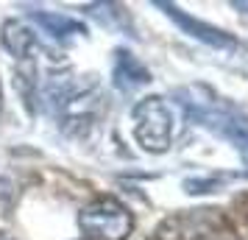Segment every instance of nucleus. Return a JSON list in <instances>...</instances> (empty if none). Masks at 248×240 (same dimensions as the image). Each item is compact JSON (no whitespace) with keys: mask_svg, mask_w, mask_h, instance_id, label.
I'll use <instances>...</instances> for the list:
<instances>
[{"mask_svg":"<svg viewBox=\"0 0 248 240\" xmlns=\"http://www.w3.org/2000/svg\"><path fill=\"white\" fill-rule=\"evenodd\" d=\"M179 103L190 112L192 120L215 131L217 137L234 143L240 151H248V114L234 109L232 103L217 98L206 87H187L179 92Z\"/></svg>","mask_w":248,"mask_h":240,"instance_id":"obj_1","label":"nucleus"},{"mask_svg":"<svg viewBox=\"0 0 248 240\" xmlns=\"http://www.w3.org/2000/svg\"><path fill=\"white\" fill-rule=\"evenodd\" d=\"M78 229L90 240H125L134 232V215L123 201L103 195L78 212Z\"/></svg>","mask_w":248,"mask_h":240,"instance_id":"obj_2","label":"nucleus"},{"mask_svg":"<svg viewBox=\"0 0 248 240\" xmlns=\"http://www.w3.org/2000/svg\"><path fill=\"white\" fill-rule=\"evenodd\" d=\"M134 120V140L137 145L148 154H165L173 143V112L165 98L148 95L142 101H137L131 109Z\"/></svg>","mask_w":248,"mask_h":240,"instance_id":"obj_3","label":"nucleus"},{"mask_svg":"<svg viewBox=\"0 0 248 240\" xmlns=\"http://www.w3.org/2000/svg\"><path fill=\"white\" fill-rule=\"evenodd\" d=\"M103 109V92L98 90V81L95 76H87L84 84H81L78 90L70 95L64 106L59 109V120H62V131L64 134H73V137H78L81 131H87V128L95 126V120H98V114Z\"/></svg>","mask_w":248,"mask_h":240,"instance_id":"obj_4","label":"nucleus"},{"mask_svg":"<svg viewBox=\"0 0 248 240\" xmlns=\"http://www.w3.org/2000/svg\"><path fill=\"white\" fill-rule=\"evenodd\" d=\"M154 6L162 9L173 23L179 25L181 34L192 36V39H198V42H203V45H209V48H217V50H232V48H237V39L229 34V31H223V28H217V25H212V23H203L198 17H192V14H187L184 9H179L176 3L154 0Z\"/></svg>","mask_w":248,"mask_h":240,"instance_id":"obj_5","label":"nucleus"},{"mask_svg":"<svg viewBox=\"0 0 248 240\" xmlns=\"http://www.w3.org/2000/svg\"><path fill=\"white\" fill-rule=\"evenodd\" d=\"M112 56H114L112 59V81H114V90L117 92L134 95V92L145 90L148 84H151V70L128 48H117Z\"/></svg>","mask_w":248,"mask_h":240,"instance_id":"obj_6","label":"nucleus"},{"mask_svg":"<svg viewBox=\"0 0 248 240\" xmlns=\"http://www.w3.org/2000/svg\"><path fill=\"white\" fill-rule=\"evenodd\" d=\"M0 42L3 48L9 50V56H14L17 62H28V59H34V50H36V34L31 25H25L23 20H6L3 28H0Z\"/></svg>","mask_w":248,"mask_h":240,"instance_id":"obj_7","label":"nucleus"},{"mask_svg":"<svg viewBox=\"0 0 248 240\" xmlns=\"http://www.w3.org/2000/svg\"><path fill=\"white\" fill-rule=\"evenodd\" d=\"M31 20L36 25H42L53 39H73V36H87L90 28L81 23V20H73L67 14L59 12H39V9H31Z\"/></svg>","mask_w":248,"mask_h":240,"instance_id":"obj_8","label":"nucleus"},{"mask_svg":"<svg viewBox=\"0 0 248 240\" xmlns=\"http://www.w3.org/2000/svg\"><path fill=\"white\" fill-rule=\"evenodd\" d=\"M14 81H17V90H20V98L28 109H34L36 92H39V79H36V64L34 59L28 62H17V70H14Z\"/></svg>","mask_w":248,"mask_h":240,"instance_id":"obj_9","label":"nucleus"},{"mask_svg":"<svg viewBox=\"0 0 248 240\" xmlns=\"http://www.w3.org/2000/svg\"><path fill=\"white\" fill-rule=\"evenodd\" d=\"M215 187H220L217 179H187L184 182V190L187 193H212Z\"/></svg>","mask_w":248,"mask_h":240,"instance_id":"obj_10","label":"nucleus"},{"mask_svg":"<svg viewBox=\"0 0 248 240\" xmlns=\"http://www.w3.org/2000/svg\"><path fill=\"white\" fill-rule=\"evenodd\" d=\"M232 9H237L243 17H248V3L246 0H232Z\"/></svg>","mask_w":248,"mask_h":240,"instance_id":"obj_11","label":"nucleus"},{"mask_svg":"<svg viewBox=\"0 0 248 240\" xmlns=\"http://www.w3.org/2000/svg\"><path fill=\"white\" fill-rule=\"evenodd\" d=\"M0 240H14L12 235H6V232H0Z\"/></svg>","mask_w":248,"mask_h":240,"instance_id":"obj_12","label":"nucleus"},{"mask_svg":"<svg viewBox=\"0 0 248 240\" xmlns=\"http://www.w3.org/2000/svg\"><path fill=\"white\" fill-rule=\"evenodd\" d=\"M0 109H3V87H0Z\"/></svg>","mask_w":248,"mask_h":240,"instance_id":"obj_13","label":"nucleus"}]
</instances>
